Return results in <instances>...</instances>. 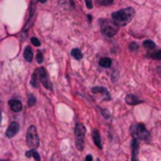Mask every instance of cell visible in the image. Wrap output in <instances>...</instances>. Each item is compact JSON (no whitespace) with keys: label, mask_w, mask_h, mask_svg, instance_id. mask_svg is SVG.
Here are the masks:
<instances>
[{"label":"cell","mask_w":161,"mask_h":161,"mask_svg":"<svg viewBox=\"0 0 161 161\" xmlns=\"http://www.w3.org/2000/svg\"><path fill=\"white\" fill-rule=\"evenodd\" d=\"M38 1H40L41 3H44V2H46V1H47V0H38Z\"/></svg>","instance_id":"obj_27"},{"label":"cell","mask_w":161,"mask_h":161,"mask_svg":"<svg viewBox=\"0 0 161 161\" xmlns=\"http://www.w3.org/2000/svg\"><path fill=\"white\" fill-rule=\"evenodd\" d=\"M135 15V10L133 8L122 9L120 11L114 12L112 15V21L117 26H124L132 21Z\"/></svg>","instance_id":"obj_1"},{"label":"cell","mask_w":161,"mask_h":161,"mask_svg":"<svg viewBox=\"0 0 161 161\" xmlns=\"http://www.w3.org/2000/svg\"><path fill=\"white\" fill-rule=\"evenodd\" d=\"M19 128H20L19 124H18L17 122H12V123L10 124V125H9L8 128H7L6 136H7L8 138L15 137V136L18 134V132H19Z\"/></svg>","instance_id":"obj_7"},{"label":"cell","mask_w":161,"mask_h":161,"mask_svg":"<svg viewBox=\"0 0 161 161\" xmlns=\"http://www.w3.org/2000/svg\"><path fill=\"white\" fill-rule=\"evenodd\" d=\"M31 42H32V44H33V45H34V46H38V47L41 45V42H40V41H38L36 38H31Z\"/></svg>","instance_id":"obj_24"},{"label":"cell","mask_w":161,"mask_h":161,"mask_svg":"<svg viewBox=\"0 0 161 161\" xmlns=\"http://www.w3.org/2000/svg\"><path fill=\"white\" fill-rule=\"evenodd\" d=\"M88 19H89V21H91V19H92L91 15H88Z\"/></svg>","instance_id":"obj_28"},{"label":"cell","mask_w":161,"mask_h":161,"mask_svg":"<svg viewBox=\"0 0 161 161\" xmlns=\"http://www.w3.org/2000/svg\"><path fill=\"white\" fill-rule=\"evenodd\" d=\"M0 161H8V160H0Z\"/></svg>","instance_id":"obj_30"},{"label":"cell","mask_w":161,"mask_h":161,"mask_svg":"<svg viewBox=\"0 0 161 161\" xmlns=\"http://www.w3.org/2000/svg\"><path fill=\"white\" fill-rule=\"evenodd\" d=\"M36 72H38V79H40V81L42 82V84L45 87L46 89L52 90L53 89L52 82H51V80H49L48 74H47V71H46V69L43 68V67H40V68L36 70Z\"/></svg>","instance_id":"obj_6"},{"label":"cell","mask_w":161,"mask_h":161,"mask_svg":"<svg viewBox=\"0 0 161 161\" xmlns=\"http://www.w3.org/2000/svg\"><path fill=\"white\" fill-rule=\"evenodd\" d=\"M125 102L130 105H136V104L143 103V101L139 100V99L134 94H127L126 98H125Z\"/></svg>","instance_id":"obj_11"},{"label":"cell","mask_w":161,"mask_h":161,"mask_svg":"<svg viewBox=\"0 0 161 161\" xmlns=\"http://www.w3.org/2000/svg\"><path fill=\"white\" fill-rule=\"evenodd\" d=\"M99 65H100L101 67H103V68H109V67H111V65H112V61H111V58L109 57H102L99 61Z\"/></svg>","instance_id":"obj_14"},{"label":"cell","mask_w":161,"mask_h":161,"mask_svg":"<svg viewBox=\"0 0 161 161\" xmlns=\"http://www.w3.org/2000/svg\"><path fill=\"white\" fill-rule=\"evenodd\" d=\"M138 149H139V143L137 139L133 138L132 140V161H138Z\"/></svg>","instance_id":"obj_8"},{"label":"cell","mask_w":161,"mask_h":161,"mask_svg":"<svg viewBox=\"0 0 161 161\" xmlns=\"http://www.w3.org/2000/svg\"><path fill=\"white\" fill-rule=\"evenodd\" d=\"M92 138H93V143L95 144V146L98 147L99 149H102V144H101V136L100 133L97 128L92 130Z\"/></svg>","instance_id":"obj_10"},{"label":"cell","mask_w":161,"mask_h":161,"mask_svg":"<svg viewBox=\"0 0 161 161\" xmlns=\"http://www.w3.org/2000/svg\"><path fill=\"white\" fill-rule=\"evenodd\" d=\"M130 133H132L134 139H140V140H149L150 139V135L149 132L146 130L144 124L141 123H137L134 124L132 127H130Z\"/></svg>","instance_id":"obj_2"},{"label":"cell","mask_w":161,"mask_h":161,"mask_svg":"<svg viewBox=\"0 0 161 161\" xmlns=\"http://www.w3.org/2000/svg\"><path fill=\"white\" fill-rule=\"evenodd\" d=\"M91 91H92V93H103V94H105V97H107V100H110V99H111L109 91H107L105 88H103V87H94V88H92L91 89Z\"/></svg>","instance_id":"obj_12"},{"label":"cell","mask_w":161,"mask_h":161,"mask_svg":"<svg viewBox=\"0 0 161 161\" xmlns=\"http://www.w3.org/2000/svg\"><path fill=\"white\" fill-rule=\"evenodd\" d=\"M148 56L153 59H158V61H161V51H155L153 53H150L148 54Z\"/></svg>","instance_id":"obj_19"},{"label":"cell","mask_w":161,"mask_h":161,"mask_svg":"<svg viewBox=\"0 0 161 161\" xmlns=\"http://www.w3.org/2000/svg\"><path fill=\"white\" fill-rule=\"evenodd\" d=\"M26 144L31 149H36L38 145H40L38 130H36V127L34 125H31L29 127V130H28V133H26Z\"/></svg>","instance_id":"obj_3"},{"label":"cell","mask_w":161,"mask_h":161,"mask_svg":"<svg viewBox=\"0 0 161 161\" xmlns=\"http://www.w3.org/2000/svg\"><path fill=\"white\" fill-rule=\"evenodd\" d=\"M0 124H1V112H0Z\"/></svg>","instance_id":"obj_29"},{"label":"cell","mask_w":161,"mask_h":161,"mask_svg":"<svg viewBox=\"0 0 161 161\" xmlns=\"http://www.w3.org/2000/svg\"><path fill=\"white\" fill-rule=\"evenodd\" d=\"M138 47H139V46H138L137 43H134V42H133V43L130 44V49L132 51V52H136V51H138Z\"/></svg>","instance_id":"obj_22"},{"label":"cell","mask_w":161,"mask_h":161,"mask_svg":"<svg viewBox=\"0 0 161 161\" xmlns=\"http://www.w3.org/2000/svg\"><path fill=\"white\" fill-rule=\"evenodd\" d=\"M86 161H92V156L91 155H88L86 157Z\"/></svg>","instance_id":"obj_26"},{"label":"cell","mask_w":161,"mask_h":161,"mask_svg":"<svg viewBox=\"0 0 161 161\" xmlns=\"http://www.w3.org/2000/svg\"><path fill=\"white\" fill-rule=\"evenodd\" d=\"M35 103H36L35 97L33 94H29V98H28V107H33Z\"/></svg>","instance_id":"obj_21"},{"label":"cell","mask_w":161,"mask_h":161,"mask_svg":"<svg viewBox=\"0 0 161 161\" xmlns=\"http://www.w3.org/2000/svg\"><path fill=\"white\" fill-rule=\"evenodd\" d=\"M86 1V6L88 9H92V0H84Z\"/></svg>","instance_id":"obj_25"},{"label":"cell","mask_w":161,"mask_h":161,"mask_svg":"<svg viewBox=\"0 0 161 161\" xmlns=\"http://www.w3.org/2000/svg\"><path fill=\"white\" fill-rule=\"evenodd\" d=\"M23 56H24V58H25V61H29V63H31V61H33V52H32V48L30 47V46H26L25 47Z\"/></svg>","instance_id":"obj_13"},{"label":"cell","mask_w":161,"mask_h":161,"mask_svg":"<svg viewBox=\"0 0 161 161\" xmlns=\"http://www.w3.org/2000/svg\"><path fill=\"white\" fill-rule=\"evenodd\" d=\"M98 161H99V160H98Z\"/></svg>","instance_id":"obj_31"},{"label":"cell","mask_w":161,"mask_h":161,"mask_svg":"<svg viewBox=\"0 0 161 161\" xmlns=\"http://www.w3.org/2000/svg\"><path fill=\"white\" fill-rule=\"evenodd\" d=\"M38 72L34 71V74L32 75V79H31V84H32V87H34V88H38Z\"/></svg>","instance_id":"obj_18"},{"label":"cell","mask_w":161,"mask_h":161,"mask_svg":"<svg viewBox=\"0 0 161 161\" xmlns=\"http://www.w3.org/2000/svg\"><path fill=\"white\" fill-rule=\"evenodd\" d=\"M25 157H28V158H31V157H33V158H34L36 161H41V156L38 155V151H36V150H34V149H31V150H29V151H26Z\"/></svg>","instance_id":"obj_15"},{"label":"cell","mask_w":161,"mask_h":161,"mask_svg":"<svg viewBox=\"0 0 161 161\" xmlns=\"http://www.w3.org/2000/svg\"><path fill=\"white\" fill-rule=\"evenodd\" d=\"M145 48H147L148 51H153V49L156 48V44L155 42H153L151 40H146L144 41V43H143Z\"/></svg>","instance_id":"obj_16"},{"label":"cell","mask_w":161,"mask_h":161,"mask_svg":"<svg viewBox=\"0 0 161 161\" xmlns=\"http://www.w3.org/2000/svg\"><path fill=\"white\" fill-rule=\"evenodd\" d=\"M113 1L114 0H95L97 5H99V6H110L113 3Z\"/></svg>","instance_id":"obj_20"},{"label":"cell","mask_w":161,"mask_h":161,"mask_svg":"<svg viewBox=\"0 0 161 161\" xmlns=\"http://www.w3.org/2000/svg\"><path fill=\"white\" fill-rule=\"evenodd\" d=\"M71 56L74 58H76L77 61H80L81 58H82V53L79 48H74L71 51Z\"/></svg>","instance_id":"obj_17"},{"label":"cell","mask_w":161,"mask_h":161,"mask_svg":"<svg viewBox=\"0 0 161 161\" xmlns=\"http://www.w3.org/2000/svg\"><path fill=\"white\" fill-rule=\"evenodd\" d=\"M117 31H118V26L116 25L113 21L105 19V20H103L101 22V32H102L105 36H107V38L114 36V35L117 33Z\"/></svg>","instance_id":"obj_4"},{"label":"cell","mask_w":161,"mask_h":161,"mask_svg":"<svg viewBox=\"0 0 161 161\" xmlns=\"http://www.w3.org/2000/svg\"><path fill=\"white\" fill-rule=\"evenodd\" d=\"M84 136H86V127L82 124H77V126L75 128L76 148L80 151L84 147Z\"/></svg>","instance_id":"obj_5"},{"label":"cell","mask_w":161,"mask_h":161,"mask_svg":"<svg viewBox=\"0 0 161 161\" xmlns=\"http://www.w3.org/2000/svg\"><path fill=\"white\" fill-rule=\"evenodd\" d=\"M9 107H10V109L13 112H20V111H22V103L19 100H15V99H12V100L9 101Z\"/></svg>","instance_id":"obj_9"},{"label":"cell","mask_w":161,"mask_h":161,"mask_svg":"<svg viewBox=\"0 0 161 161\" xmlns=\"http://www.w3.org/2000/svg\"><path fill=\"white\" fill-rule=\"evenodd\" d=\"M36 61H38V64L43 63V54H42L41 52H38V54H36Z\"/></svg>","instance_id":"obj_23"}]
</instances>
